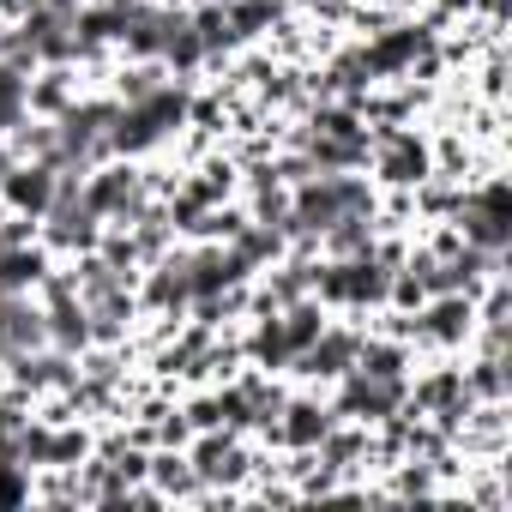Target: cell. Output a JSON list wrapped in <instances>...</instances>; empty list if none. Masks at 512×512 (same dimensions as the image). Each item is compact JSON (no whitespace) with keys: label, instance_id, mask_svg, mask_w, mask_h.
Wrapping results in <instances>:
<instances>
[{"label":"cell","instance_id":"5","mask_svg":"<svg viewBox=\"0 0 512 512\" xmlns=\"http://www.w3.org/2000/svg\"><path fill=\"white\" fill-rule=\"evenodd\" d=\"M350 356H356V338H326V344L308 350V374H338Z\"/></svg>","mask_w":512,"mask_h":512},{"label":"cell","instance_id":"4","mask_svg":"<svg viewBox=\"0 0 512 512\" xmlns=\"http://www.w3.org/2000/svg\"><path fill=\"white\" fill-rule=\"evenodd\" d=\"M386 175L392 181H422V145L404 133H386Z\"/></svg>","mask_w":512,"mask_h":512},{"label":"cell","instance_id":"1","mask_svg":"<svg viewBox=\"0 0 512 512\" xmlns=\"http://www.w3.org/2000/svg\"><path fill=\"white\" fill-rule=\"evenodd\" d=\"M37 332H43V320L25 302H13V290H0V350H25Z\"/></svg>","mask_w":512,"mask_h":512},{"label":"cell","instance_id":"3","mask_svg":"<svg viewBox=\"0 0 512 512\" xmlns=\"http://www.w3.org/2000/svg\"><path fill=\"white\" fill-rule=\"evenodd\" d=\"M85 199H91L97 211H133V199H139V181H133L127 169H109V181H97Z\"/></svg>","mask_w":512,"mask_h":512},{"label":"cell","instance_id":"8","mask_svg":"<svg viewBox=\"0 0 512 512\" xmlns=\"http://www.w3.org/2000/svg\"><path fill=\"white\" fill-rule=\"evenodd\" d=\"M290 416H296V422L284 428L290 440H314V434H326V416H320V410H308V404H302V410H290Z\"/></svg>","mask_w":512,"mask_h":512},{"label":"cell","instance_id":"6","mask_svg":"<svg viewBox=\"0 0 512 512\" xmlns=\"http://www.w3.org/2000/svg\"><path fill=\"white\" fill-rule=\"evenodd\" d=\"M37 272H43L37 253H7V247H0V290H19V284H31Z\"/></svg>","mask_w":512,"mask_h":512},{"label":"cell","instance_id":"7","mask_svg":"<svg viewBox=\"0 0 512 512\" xmlns=\"http://www.w3.org/2000/svg\"><path fill=\"white\" fill-rule=\"evenodd\" d=\"M19 103H25V85H19V73H7V67H0V127H7V121L19 115Z\"/></svg>","mask_w":512,"mask_h":512},{"label":"cell","instance_id":"2","mask_svg":"<svg viewBox=\"0 0 512 512\" xmlns=\"http://www.w3.org/2000/svg\"><path fill=\"white\" fill-rule=\"evenodd\" d=\"M55 163H43V169H19L13 175V199L19 205H31V211H49V199H55Z\"/></svg>","mask_w":512,"mask_h":512}]
</instances>
